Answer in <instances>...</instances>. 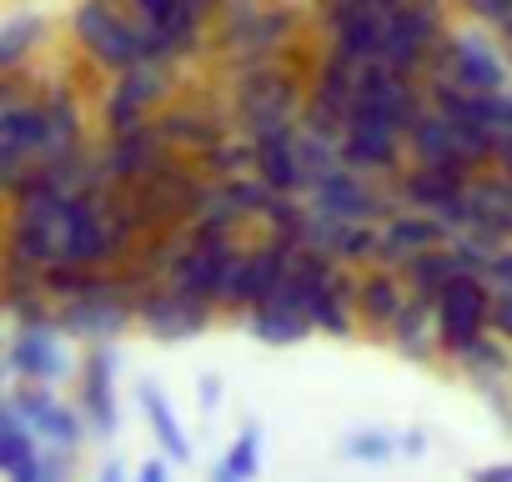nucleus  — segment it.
Segmentation results:
<instances>
[{
    "mask_svg": "<svg viewBox=\"0 0 512 482\" xmlns=\"http://www.w3.org/2000/svg\"><path fill=\"white\" fill-rule=\"evenodd\" d=\"M307 106V86L292 66H277V61H246L236 66V81H231V121L241 136L262 141L282 126H297Z\"/></svg>",
    "mask_w": 512,
    "mask_h": 482,
    "instance_id": "f257e3e1",
    "label": "nucleus"
},
{
    "mask_svg": "<svg viewBox=\"0 0 512 482\" xmlns=\"http://www.w3.org/2000/svg\"><path fill=\"white\" fill-rule=\"evenodd\" d=\"M422 81H447V86H462V91H507L512 66H507L502 46L487 41L482 31H452L447 26L442 41L427 56Z\"/></svg>",
    "mask_w": 512,
    "mask_h": 482,
    "instance_id": "f03ea898",
    "label": "nucleus"
},
{
    "mask_svg": "<svg viewBox=\"0 0 512 482\" xmlns=\"http://www.w3.org/2000/svg\"><path fill=\"white\" fill-rule=\"evenodd\" d=\"M71 31L86 46V56L106 71H126V66L146 61V26L126 21L111 0H81L71 16Z\"/></svg>",
    "mask_w": 512,
    "mask_h": 482,
    "instance_id": "7ed1b4c3",
    "label": "nucleus"
},
{
    "mask_svg": "<svg viewBox=\"0 0 512 482\" xmlns=\"http://www.w3.org/2000/svg\"><path fill=\"white\" fill-rule=\"evenodd\" d=\"M307 206L312 211H322V216H332V221H387L402 201H397V191H382L367 171H357V166H337V171H327L322 181H312L307 191Z\"/></svg>",
    "mask_w": 512,
    "mask_h": 482,
    "instance_id": "20e7f679",
    "label": "nucleus"
},
{
    "mask_svg": "<svg viewBox=\"0 0 512 482\" xmlns=\"http://www.w3.org/2000/svg\"><path fill=\"white\" fill-rule=\"evenodd\" d=\"M442 31H447V6H442V0H407L402 11L387 16L382 61L392 71H402V76H422L432 46L442 41Z\"/></svg>",
    "mask_w": 512,
    "mask_h": 482,
    "instance_id": "39448f33",
    "label": "nucleus"
},
{
    "mask_svg": "<svg viewBox=\"0 0 512 482\" xmlns=\"http://www.w3.org/2000/svg\"><path fill=\"white\" fill-rule=\"evenodd\" d=\"M437 332H442V352L462 357L482 332H492V287L482 277H447V287L437 292Z\"/></svg>",
    "mask_w": 512,
    "mask_h": 482,
    "instance_id": "423d86ee",
    "label": "nucleus"
},
{
    "mask_svg": "<svg viewBox=\"0 0 512 482\" xmlns=\"http://www.w3.org/2000/svg\"><path fill=\"white\" fill-rule=\"evenodd\" d=\"M171 96V66L161 61H136L126 71H116V86L106 96V131H131L146 126L156 106H166Z\"/></svg>",
    "mask_w": 512,
    "mask_h": 482,
    "instance_id": "0eeeda50",
    "label": "nucleus"
},
{
    "mask_svg": "<svg viewBox=\"0 0 512 482\" xmlns=\"http://www.w3.org/2000/svg\"><path fill=\"white\" fill-rule=\"evenodd\" d=\"M452 231L432 216V211H417V206H397L382 226H377V262L372 267H392V272H402L417 252H427V247H442Z\"/></svg>",
    "mask_w": 512,
    "mask_h": 482,
    "instance_id": "6e6552de",
    "label": "nucleus"
},
{
    "mask_svg": "<svg viewBox=\"0 0 512 482\" xmlns=\"http://www.w3.org/2000/svg\"><path fill=\"white\" fill-rule=\"evenodd\" d=\"M402 131L382 116H347V131H342V161L367 171V176H397L402 171Z\"/></svg>",
    "mask_w": 512,
    "mask_h": 482,
    "instance_id": "1a4fd4ad",
    "label": "nucleus"
},
{
    "mask_svg": "<svg viewBox=\"0 0 512 482\" xmlns=\"http://www.w3.org/2000/svg\"><path fill=\"white\" fill-rule=\"evenodd\" d=\"M211 312H221V307H216V302H201V297H186V292H176V287H166V282H156V287H146V292L136 297V317H141L156 337H166V342H181V337L206 332Z\"/></svg>",
    "mask_w": 512,
    "mask_h": 482,
    "instance_id": "9d476101",
    "label": "nucleus"
},
{
    "mask_svg": "<svg viewBox=\"0 0 512 482\" xmlns=\"http://www.w3.org/2000/svg\"><path fill=\"white\" fill-rule=\"evenodd\" d=\"M156 131H161V141L171 146V151H211L221 136H231V106H161L156 111V121H151Z\"/></svg>",
    "mask_w": 512,
    "mask_h": 482,
    "instance_id": "9b49d317",
    "label": "nucleus"
},
{
    "mask_svg": "<svg viewBox=\"0 0 512 482\" xmlns=\"http://www.w3.org/2000/svg\"><path fill=\"white\" fill-rule=\"evenodd\" d=\"M467 181H472V171H452V166H422V161H412V166H402L397 176H392V191L402 196V206H417V211H432L437 221L467 196Z\"/></svg>",
    "mask_w": 512,
    "mask_h": 482,
    "instance_id": "f8f14e48",
    "label": "nucleus"
},
{
    "mask_svg": "<svg viewBox=\"0 0 512 482\" xmlns=\"http://www.w3.org/2000/svg\"><path fill=\"white\" fill-rule=\"evenodd\" d=\"M402 146H407V161H422V166H452V171H477V166L467 161V151H462L457 121H452L447 111H437V106H427V111L412 121V131L402 136Z\"/></svg>",
    "mask_w": 512,
    "mask_h": 482,
    "instance_id": "ddd939ff",
    "label": "nucleus"
},
{
    "mask_svg": "<svg viewBox=\"0 0 512 482\" xmlns=\"http://www.w3.org/2000/svg\"><path fill=\"white\" fill-rule=\"evenodd\" d=\"M171 146L161 141V131L146 121V126H131V131H111V146H106V156H101V166H106V176L111 181H121V186H136V181H146L156 166H161V156H166Z\"/></svg>",
    "mask_w": 512,
    "mask_h": 482,
    "instance_id": "4468645a",
    "label": "nucleus"
},
{
    "mask_svg": "<svg viewBox=\"0 0 512 482\" xmlns=\"http://www.w3.org/2000/svg\"><path fill=\"white\" fill-rule=\"evenodd\" d=\"M402 307H407L402 272H392V267H362V277H357V317H362V327H372V332L387 337V327L397 322Z\"/></svg>",
    "mask_w": 512,
    "mask_h": 482,
    "instance_id": "2eb2a0df",
    "label": "nucleus"
},
{
    "mask_svg": "<svg viewBox=\"0 0 512 482\" xmlns=\"http://www.w3.org/2000/svg\"><path fill=\"white\" fill-rule=\"evenodd\" d=\"M251 171L262 176L272 191L302 196L307 191V171H302V151H297V126H282V131L256 141V166Z\"/></svg>",
    "mask_w": 512,
    "mask_h": 482,
    "instance_id": "dca6fc26",
    "label": "nucleus"
},
{
    "mask_svg": "<svg viewBox=\"0 0 512 482\" xmlns=\"http://www.w3.org/2000/svg\"><path fill=\"white\" fill-rule=\"evenodd\" d=\"M387 342L412 357V362H427L442 352V332H437V307L422 302V297H407V307L397 312V322L387 327Z\"/></svg>",
    "mask_w": 512,
    "mask_h": 482,
    "instance_id": "f3484780",
    "label": "nucleus"
},
{
    "mask_svg": "<svg viewBox=\"0 0 512 482\" xmlns=\"http://www.w3.org/2000/svg\"><path fill=\"white\" fill-rule=\"evenodd\" d=\"M357 76H362V61H352V56H342V51L327 46L322 61H317V71H312L307 96L347 116V111H352V96H357Z\"/></svg>",
    "mask_w": 512,
    "mask_h": 482,
    "instance_id": "a211bd4d",
    "label": "nucleus"
},
{
    "mask_svg": "<svg viewBox=\"0 0 512 482\" xmlns=\"http://www.w3.org/2000/svg\"><path fill=\"white\" fill-rule=\"evenodd\" d=\"M246 327L256 342H267V347H297L307 342L317 327L302 307H287V302H262V307H251L246 312Z\"/></svg>",
    "mask_w": 512,
    "mask_h": 482,
    "instance_id": "6ab92c4d",
    "label": "nucleus"
},
{
    "mask_svg": "<svg viewBox=\"0 0 512 482\" xmlns=\"http://www.w3.org/2000/svg\"><path fill=\"white\" fill-rule=\"evenodd\" d=\"M452 362H462V372H467L477 387L497 392V387L512 377V342L497 337V332H482V337H477L462 357H452Z\"/></svg>",
    "mask_w": 512,
    "mask_h": 482,
    "instance_id": "aec40b11",
    "label": "nucleus"
},
{
    "mask_svg": "<svg viewBox=\"0 0 512 482\" xmlns=\"http://www.w3.org/2000/svg\"><path fill=\"white\" fill-rule=\"evenodd\" d=\"M11 362H16V372L21 377H36V382H51V377H61L66 372V357H61V347H56V337H51V327H26L21 337H16V347H11Z\"/></svg>",
    "mask_w": 512,
    "mask_h": 482,
    "instance_id": "412c9836",
    "label": "nucleus"
},
{
    "mask_svg": "<svg viewBox=\"0 0 512 482\" xmlns=\"http://www.w3.org/2000/svg\"><path fill=\"white\" fill-rule=\"evenodd\" d=\"M86 417L101 437L116 432V357L111 352H96L86 362Z\"/></svg>",
    "mask_w": 512,
    "mask_h": 482,
    "instance_id": "4be33fe9",
    "label": "nucleus"
},
{
    "mask_svg": "<svg viewBox=\"0 0 512 482\" xmlns=\"http://www.w3.org/2000/svg\"><path fill=\"white\" fill-rule=\"evenodd\" d=\"M16 412L46 437V442H56V447H76V437H81V422H76V412L71 407H61L56 397H46V392H26L21 402H16Z\"/></svg>",
    "mask_w": 512,
    "mask_h": 482,
    "instance_id": "5701e85b",
    "label": "nucleus"
},
{
    "mask_svg": "<svg viewBox=\"0 0 512 482\" xmlns=\"http://www.w3.org/2000/svg\"><path fill=\"white\" fill-rule=\"evenodd\" d=\"M447 277H457V267H452V252H447V241H442V247H427V252H417V257L402 267L407 297H422V302H432V307H437V292L447 287Z\"/></svg>",
    "mask_w": 512,
    "mask_h": 482,
    "instance_id": "b1692460",
    "label": "nucleus"
},
{
    "mask_svg": "<svg viewBox=\"0 0 512 482\" xmlns=\"http://www.w3.org/2000/svg\"><path fill=\"white\" fill-rule=\"evenodd\" d=\"M141 407H146V422H151V432H156L161 452H166L171 462H186V457H191V442H186V432H181V422H176V412H171L166 392L146 382V387H141Z\"/></svg>",
    "mask_w": 512,
    "mask_h": 482,
    "instance_id": "393cba45",
    "label": "nucleus"
},
{
    "mask_svg": "<svg viewBox=\"0 0 512 482\" xmlns=\"http://www.w3.org/2000/svg\"><path fill=\"white\" fill-rule=\"evenodd\" d=\"M196 166H201V176H211V181H226V176H241V171H251L256 166V141L251 136H221L211 151H201L196 156Z\"/></svg>",
    "mask_w": 512,
    "mask_h": 482,
    "instance_id": "a878e982",
    "label": "nucleus"
},
{
    "mask_svg": "<svg viewBox=\"0 0 512 482\" xmlns=\"http://www.w3.org/2000/svg\"><path fill=\"white\" fill-rule=\"evenodd\" d=\"M216 191H221V201L241 216V226H246V221H262V211H267V201H272V186L256 176V171L226 176V181H216Z\"/></svg>",
    "mask_w": 512,
    "mask_h": 482,
    "instance_id": "bb28decb",
    "label": "nucleus"
},
{
    "mask_svg": "<svg viewBox=\"0 0 512 482\" xmlns=\"http://www.w3.org/2000/svg\"><path fill=\"white\" fill-rule=\"evenodd\" d=\"M342 452H347L352 462H392V457L402 452V442L387 437V432H352V437L342 442Z\"/></svg>",
    "mask_w": 512,
    "mask_h": 482,
    "instance_id": "cd10ccee",
    "label": "nucleus"
},
{
    "mask_svg": "<svg viewBox=\"0 0 512 482\" xmlns=\"http://www.w3.org/2000/svg\"><path fill=\"white\" fill-rule=\"evenodd\" d=\"M226 462H231V472L236 477H256L262 472V437H256V427H241V437L231 442V452H226Z\"/></svg>",
    "mask_w": 512,
    "mask_h": 482,
    "instance_id": "c85d7f7f",
    "label": "nucleus"
},
{
    "mask_svg": "<svg viewBox=\"0 0 512 482\" xmlns=\"http://www.w3.org/2000/svg\"><path fill=\"white\" fill-rule=\"evenodd\" d=\"M41 36V21H16V26H6V31H0V71H6L11 61H21L26 51H31V41Z\"/></svg>",
    "mask_w": 512,
    "mask_h": 482,
    "instance_id": "c756f323",
    "label": "nucleus"
},
{
    "mask_svg": "<svg viewBox=\"0 0 512 482\" xmlns=\"http://www.w3.org/2000/svg\"><path fill=\"white\" fill-rule=\"evenodd\" d=\"M482 282L492 287V292H502V287H512V241H502V247L487 257V272H482Z\"/></svg>",
    "mask_w": 512,
    "mask_h": 482,
    "instance_id": "7c9ffc66",
    "label": "nucleus"
},
{
    "mask_svg": "<svg viewBox=\"0 0 512 482\" xmlns=\"http://www.w3.org/2000/svg\"><path fill=\"white\" fill-rule=\"evenodd\" d=\"M492 332L512 342V287L492 292Z\"/></svg>",
    "mask_w": 512,
    "mask_h": 482,
    "instance_id": "2f4dec72",
    "label": "nucleus"
},
{
    "mask_svg": "<svg viewBox=\"0 0 512 482\" xmlns=\"http://www.w3.org/2000/svg\"><path fill=\"white\" fill-rule=\"evenodd\" d=\"M467 482H512V462H487V467H472Z\"/></svg>",
    "mask_w": 512,
    "mask_h": 482,
    "instance_id": "473e14b6",
    "label": "nucleus"
},
{
    "mask_svg": "<svg viewBox=\"0 0 512 482\" xmlns=\"http://www.w3.org/2000/svg\"><path fill=\"white\" fill-rule=\"evenodd\" d=\"M171 6H176V0H131L136 21H161V16H166Z\"/></svg>",
    "mask_w": 512,
    "mask_h": 482,
    "instance_id": "72a5a7b5",
    "label": "nucleus"
},
{
    "mask_svg": "<svg viewBox=\"0 0 512 482\" xmlns=\"http://www.w3.org/2000/svg\"><path fill=\"white\" fill-rule=\"evenodd\" d=\"M201 407H206V412L221 407V377H201Z\"/></svg>",
    "mask_w": 512,
    "mask_h": 482,
    "instance_id": "f704fd0d",
    "label": "nucleus"
},
{
    "mask_svg": "<svg viewBox=\"0 0 512 482\" xmlns=\"http://www.w3.org/2000/svg\"><path fill=\"white\" fill-rule=\"evenodd\" d=\"M492 31H497V46H502V56H507V66H512V11H507Z\"/></svg>",
    "mask_w": 512,
    "mask_h": 482,
    "instance_id": "c9c22d12",
    "label": "nucleus"
},
{
    "mask_svg": "<svg viewBox=\"0 0 512 482\" xmlns=\"http://www.w3.org/2000/svg\"><path fill=\"white\" fill-rule=\"evenodd\" d=\"M136 482H171V472H166V462H156V457H151V462L136 472Z\"/></svg>",
    "mask_w": 512,
    "mask_h": 482,
    "instance_id": "e433bc0d",
    "label": "nucleus"
},
{
    "mask_svg": "<svg viewBox=\"0 0 512 482\" xmlns=\"http://www.w3.org/2000/svg\"><path fill=\"white\" fill-rule=\"evenodd\" d=\"M402 452H407V457H422V452H427V437H422V432H402Z\"/></svg>",
    "mask_w": 512,
    "mask_h": 482,
    "instance_id": "4c0bfd02",
    "label": "nucleus"
},
{
    "mask_svg": "<svg viewBox=\"0 0 512 482\" xmlns=\"http://www.w3.org/2000/svg\"><path fill=\"white\" fill-rule=\"evenodd\" d=\"M362 6H367V11H377V16H392V11H402V6H407V0H362Z\"/></svg>",
    "mask_w": 512,
    "mask_h": 482,
    "instance_id": "58836bf2",
    "label": "nucleus"
},
{
    "mask_svg": "<svg viewBox=\"0 0 512 482\" xmlns=\"http://www.w3.org/2000/svg\"><path fill=\"white\" fill-rule=\"evenodd\" d=\"M211 482H246V477H236V472H231V462L221 457V462L211 467Z\"/></svg>",
    "mask_w": 512,
    "mask_h": 482,
    "instance_id": "ea45409f",
    "label": "nucleus"
},
{
    "mask_svg": "<svg viewBox=\"0 0 512 482\" xmlns=\"http://www.w3.org/2000/svg\"><path fill=\"white\" fill-rule=\"evenodd\" d=\"M502 136H512V91H507V101H502Z\"/></svg>",
    "mask_w": 512,
    "mask_h": 482,
    "instance_id": "a19ab883",
    "label": "nucleus"
},
{
    "mask_svg": "<svg viewBox=\"0 0 512 482\" xmlns=\"http://www.w3.org/2000/svg\"><path fill=\"white\" fill-rule=\"evenodd\" d=\"M101 482H126V477H121V467H116V462H106V467H101Z\"/></svg>",
    "mask_w": 512,
    "mask_h": 482,
    "instance_id": "79ce46f5",
    "label": "nucleus"
},
{
    "mask_svg": "<svg viewBox=\"0 0 512 482\" xmlns=\"http://www.w3.org/2000/svg\"><path fill=\"white\" fill-rule=\"evenodd\" d=\"M472 6H482V0H462V11H472Z\"/></svg>",
    "mask_w": 512,
    "mask_h": 482,
    "instance_id": "37998d69",
    "label": "nucleus"
}]
</instances>
